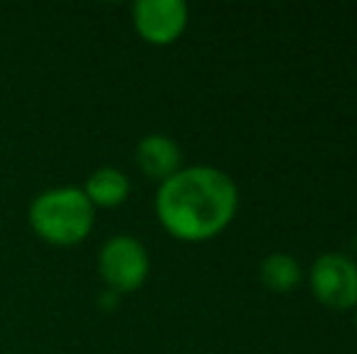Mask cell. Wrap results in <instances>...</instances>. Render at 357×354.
I'll return each instance as SVG.
<instances>
[{
    "mask_svg": "<svg viewBox=\"0 0 357 354\" xmlns=\"http://www.w3.org/2000/svg\"><path fill=\"white\" fill-rule=\"evenodd\" d=\"M129 189H132V184H129L127 175L122 170H117V168H100V170H95L88 177L83 192L95 209H112L127 202Z\"/></svg>",
    "mask_w": 357,
    "mask_h": 354,
    "instance_id": "7",
    "label": "cell"
},
{
    "mask_svg": "<svg viewBox=\"0 0 357 354\" xmlns=\"http://www.w3.org/2000/svg\"><path fill=\"white\" fill-rule=\"evenodd\" d=\"M95 207L80 187H54L29 207V226L52 246H75L93 231Z\"/></svg>",
    "mask_w": 357,
    "mask_h": 354,
    "instance_id": "2",
    "label": "cell"
},
{
    "mask_svg": "<svg viewBox=\"0 0 357 354\" xmlns=\"http://www.w3.org/2000/svg\"><path fill=\"white\" fill-rule=\"evenodd\" d=\"M309 287L316 301L331 311L357 308V262L340 252L316 257L309 272Z\"/></svg>",
    "mask_w": 357,
    "mask_h": 354,
    "instance_id": "4",
    "label": "cell"
},
{
    "mask_svg": "<svg viewBox=\"0 0 357 354\" xmlns=\"http://www.w3.org/2000/svg\"><path fill=\"white\" fill-rule=\"evenodd\" d=\"M100 277L114 293L137 291L149 277V252L134 236H114L100 250Z\"/></svg>",
    "mask_w": 357,
    "mask_h": 354,
    "instance_id": "3",
    "label": "cell"
},
{
    "mask_svg": "<svg viewBox=\"0 0 357 354\" xmlns=\"http://www.w3.org/2000/svg\"><path fill=\"white\" fill-rule=\"evenodd\" d=\"M183 163V151L180 146L165 134H149L137 146V166L151 179L165 182L180 170Z\"/></svg>",
    "mask_w": 357,
    "mask_h": 354,
    "instance_id": "6",
    "label": "cell"
},
{
    "mask_svg": "<svg viewBox=\"0 0 357 354\" xmlns=\"http://www.w3.org/2000/svg\"><path fill=\"white\" fill-rule=\"evenodd\" d=\"M238 187L229 172L212 166L180 168L160 182L155 216L173 238L204 243L219 236L236 216Z\"/></svg>",
    "mask_w": 357,
    "mask_h": 354,
    "instance_id": "1",
    "label": "cell"
},
{
    "mask_svg": "<svg viewBox=\"0 0 357 354\" xmlns=\"http://www.w3.org/2000/svg\"><path fill=\"white\" fill-rule=\"evenodd\" d=\"M355 328H357V311H355Z\"/></svg>",
    "mask_w": 357,
    "mask_h": 354,
    "instance_id": "9",
    "label": "cell"
},
{
    "mask_svg": "<svg viewBox=\"0 0 357 354\" xmlns=\"http://www.w3.org/2000/svg\"><path fill=\"white\" fill-rule=\"evenodd\" d=\"M258 277L263 287H268L273 293H289L304 279L301 265L296 257L287 255V252H270L258 267Z\"/></svg>",
    "mask_w": 357,
    "mask_h": 354,
    "instance_id": "8",
    "label": "cell"
},
{
    "mask_svg": "<svg viewBox=\"0 0 357 354\" xmlns=\"http://www.w3.org/2000/svg\"><path fill=\"white\" fill-rule=\"evenodd\" d=\"M134 27L144 42L168 47L188 29V5L183 0H139L132 8Z\"/></svg>",
    "mask_w": 357,
    "mask_h": 354,
    "instance_id": "5",
    "label": "cell"
}]
</instances>
